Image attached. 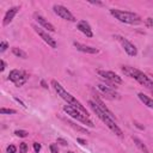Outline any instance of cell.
Instances as JSON below:
<instances>
[{
	"label": "cell",
	"instance_id": "1",
	"mask_svg": "<svg viewBox=\"0 0 153 153\" xmlns=\"http://www.w3.org/2000/svg\"><path fill=\"white\" fill-rule=\"evenodd\" d=\"M51 86L54 87V90L56 91V93H57V96H60L63 100H66L67 102V104H69V105H72V106H74V108H76L78 110H80L84 115H86L87 117L90 116L88 115V112H87V110H86V108L74 97V96H72L69 92H67L62 86H61V84L59 82V81H56V80H51Z\"/></svg>",
	"mask_w": 153,
	"mask_h": 153
},
{
	"label": "cell",
	"instance_id": "2",
	"mask_svg": "<svg viewBox=\"0 0 153 153\" xmlns=\"http://www.w3.org/2000/svg\"><path fill=\"white\" fill-rule=\"evenodd\" d=\"M121 69H122V73L123 74H126L127 76H130V78L135 79L140 85H142L146 88L153 91V80L149 76H147L143 72H141V71H139V69H136L134 67H130V66H122Z\"/></svg>",
	"mask_w": 153,
	"mask_h": 153
},
{
	"label": "cell",
	"instance_id": "3",
	"mask_svg": "<svg viewBox=\"0 0 153 153\" xmlns=\"http://www.w3.org/2000/svg\"><path fill=\"white\" fill-rule=\"evenodd\" d=\"M110 14H111L112 17H115V19H117L118 22L124 23V24L137 25V24H141V23H142V18H141L137 13H135V12L111 8V10H110Z\"/></svg>",
	"mask_w": 153,
	"mask_h": 153
},
{
	"label": "cell",
	"instance_id": "4",
	"mask_svg": "<svg viewBox=\"0 0 153 153\" xmlns=\"http://www.w3.org/2000/svg\"><path fill=\"white\" fill-rule=\"evenodd\" d=\"M63 111L67 114V115H69L72 118H74V120H76V121H79V122H81V123H84V124H86V126H88V127H94V124H93V122L86 116V115H84L80 110H78L76 108H74V106H72V105H63Z\"/></svg>",
	"mask_w": 153,
	"mask_h": 153
},
{
	"label": "cell",
	"instance_id": "5",
	"mask_svg": "<svg viewBox=\"0 0 153 153\" xmlns=\"http://www.w3.org/2000/svg\"><path fill=\"white\" fill-rule=\"evenodd\" d=\"M97 73L100 75V78H103L105 80V82L108 84L106 86L111 87V88H117L116 85H121L123 82L122 78L120 75H117L116 73L111 72V71H104V69H98Z\"/></svg>",
	"mask_w": 153,
	"mask_h": 153
},
{
	"label": "cell",
	"instance_id": "6",
	"mask_svg": "<svg viewBox=\"0 0 153 153\" xmlns=\"http://www.w3.org/2000/svg\"><path fill=\"white\" fill-rule=\"evenodd\" d=\"M114 38H116V39L121 43V45L123 47L124 51H126L129 56H136V55H137V48H136L130 41H128L126 37H123V36H121V35H114Z\"/></svg>",
	"mask_w": 153,
	"mask_h": 153
},
{
	"label": "cell",
	"instance_id": "7",
	"mask_svg": "<svg viewBox=\"0 0 153 153\" xmlns=\"http://www.w3.org/2000/svg\"><path fill=\"white\" fill-rule=\"evenodd\" d=\"M53 11H54V13H55L56 16H59L60 18H62V19H65V20H68V22H76V18L72 14V12H71L67 7H65V6H62V5L55 4V5L53 6Z\"/></svg>",
	"mask_w": 153,
	"mask_h": 153
},
{
	"label": "cell",
	"instance_id": "8",
	"mask_svg": "<svg viewBox=\"0 0 153 153\" xmlns=\"http://www.w3.org/2000/svg\"><path fill=\"white\" fill-rule=\"evenodd\" d=\"M33 27V30H35V32L50 47V48H53V49H55V48H57V43H56V41L47 32V31H44L43 29H41V27H38L37 25H33L32 26Z\"/></svg>",
	"mask_w": 153,
	"mask_h": 153
},
{
	"label": "cell",
	"instance_id": "9",
	"mask_svg": "<svg viewBox=\"0 0 153 153\" xmlns=\"http://www.w3.org/2000/svg\"><path fill=\"white\" fill-rule=\"evenodd\" d=\"M98 90L110 99H120L121 98L120 93L115 88H111V87H109L104 84H98Z\"/></svg>",
	"mask_w": 153,
	"mask_h": 153
},
{
	"label": "cell",
	"instance_id": "10",
	"mask_svg": "<svg viewBox=\"0 0 153 153\" xmlns=\"http://www.w3.org/2000/svg\"><path fill=\"white\" fill-rule=\"evenodd\" d=\"M33 18L37 20V23L41 25V26H43L44 29H47L48 31H50V32H55V26L50 23V22H48L41 13H38V12H35L33 13Z\"/></svg>",
	"mask_w": 153,
	"mask_h": 153
},
{
	"label": "cell",
	"instance_id": "11",
	"mask_svg": "<svg viewBox=\"0 0 153 153\" xmlns=\"http://www.w3.org/2000/svg\"><path fill=\"white\" fill-rule=\"evenodd\" d=\"M19 10H20V6H13V7H10L7 11H6V13H5V16H4V20H2V25L4 26H7L12 20H13V18H14V16L19 12Z\"/></svg>",
	"mask_w": 153,
	"mask_h": 153
},
{
	"label": "cell",
	"instance_id": "12",
	"mask_svg": "<svg viewBox=\"0 0 153 153\" xmlns=\"http://www.w3.org/2000/svg\"><path fill=\"white\" fill-rule=\"evenodd\" d=\"M92 100L96 103V105H97V106H98V108H99V109H100V110H102V111H103V112H104L106 116H109L111 120L116 121L115 115H114V114H112V112H111V111L108 109V106H106V105L103 103V100H102V99H100V98H99L97 94H94V96H93V99H92Z\"/></svg>",
	"mask_w": 153,
	"mask_h": 153
},
{
	"label": "cell",
	"instance_id": "13",
	"mask_svg": "<svg viewBox=\"0 0 153 153\" xmlns=\"http://www.w3.org/2000/svg\"><path fill=\"white\" fill-rule=\"evenodd\" d=\"M73 45L76 48V50H79L81 53H86V54H98L99 53V49H97L94 47H91V45H86V44L79 43L76 41L73 42Z\"/></svg>",
	"mask_w": 153,
	"mask_h": 153
},
{
	"label": "cell",
	"instance_id": "14",
	"mask_svg": "<svg viewBox=\"0 0 153 153\" xmlns=\"http://www.w3.org/2000/svg\"><path fill=\"white\" fill-rule=\"evenodd\" d=\"M76 29L80 31V32H82L86 37H93V32H92V29H91V26H90V24L86 22V20H79L78 22V24H76Z\"/></svg>",
	"mask_w": 153,
	"mask_h": 153
},
{
	"label": "cell",
	"instance_id": "15",
	"mask_svg": "<svg viewBox=\"0 0 153 153\" xmlns=\"http://www.w3.org/2000/svg\"><path fill=\"white\" fill-rule=\"evenodd\" d=\"M25 73H26V72L20 71V69H12V71L8 73V80L12 81L13 84H16Z\"/></svg>",
	"mask_w": 153,
	"mask_h": 153
},
{
	"label": "cell",
	"instance_id": "16",
	"mask_svg": "<svg viewBox=\"0 0 153 153\" xmlns=\"http://www.w3.org/2000/svg\"><path fill=\"white\" fill-rule=\"evenodd\" d=\"M137 97H139V99L143 103V105H146V106L153 109V99H152L151 97L146 96V94L142 93V92H139V93H137Z\"/></svg>",
	"mask_w": 153,
	"mask_h": 153
},
{
	"label": "cell",
	"instance_id": "17",
	"mask_svg": "<svg viewBox=\"0 0 153 153\" xmlns=\"http://www.w3.org/2000/svg\"><path fill=\"white\" fill-rule=\"evenodd\" d=\"M63 121H65L69 127H72L74 130H76V131H80V133H84V134H90L86 128L80 127L79 124H76V123H74V122H72V121H69V120H67V118H63Z\"/></svg>",
	"mask_w": 153,
	"mask_h": 153
},
{
	"label": "cell",
	"instance_id": "18",
	"mask_svg": "<svg viewBox=\"0 0 153 153\" xmlns=\"http://www.w3.org/2000/svg\"><path fill=\"white\" fill-rule=\"evenodd\" d=\"M131 139H133V141H134V143L137 146V148L141 151V152H143V153H149V151H148V148L146 147V145L137 137V136H135V135H133L131 136Z\"/></svg>",
	"mask_w": 153,
	"mask_h": 153
},
{
	"label": "cell",
	"instance_id": "19",
	"mask_svg": "<svg viewBox=\"0 0 153 153\" xmlns=\"http://www.w3.org/2000/svg\"><path fill=\"white\" fill-rule=\"evenodd\" d=\"M12 53H13V55H16L17 57H20V59H26L27 57V54L24 50H22L20 48H17V47L12 48Z\"/></svg>",
	"mask_w": 153,
	"mask_h": 153
},
{
	"label": "cell",
	"instance_id": "20",
	"mask_svg": "<svg viewBox=\"0 0 153 153\" xmlns=\"http://www.w3.org/2000/svg\"><path fill=\"white\" fill-rule=\"evenodd\" d=\"M27 79H29V74H27V73H25V74H24V75H23V76H22V78H20V79L14 84V85H16L17 87H20V86H23V85L27 81Z\"/></svg>",
	"mask_w": 153,
	"mask_h": 153
},
{
	"label": "cell",
	"instance_id": "21",
	"mask_svg": "<svg viewBox=\"0 0 153 153\" xmlns=\"http://www.w3.org/2000/svg\"><path fill=\"white\" fill-rule=\"evenodd\" d=\"M0 114H1V115H14V114H17V111H16L14 109L1 108V109H0Z\"/></svg>",
	"mask_w": 153,
	"mask_h": 153
},
{
	"label": "cell",
	"instance_id": "22",
	"mask_svg": "<svg viewBox=\"0 0 153 153\" xmlns=\"http://www.w3.org/2000/svg\"><path fill=\"white\" fill-rule=\"evenodd\" d=\"M14 135L18 137H26L29 135V133L26 130H23V129H17V130H14Z\"/></svg>",
	"mask_w": 153,
	"mask_h": 153
},
{
	"label": "cell",
	"instance_id": "23",
	"mask_svg": "<svg viewBox=\"0 0 153 153\" xmlns=\"http://www.w3.org/2000/svg\"><path fill=\"white\" fill-rule=\"evenodd\" d=\"M27 149H29V147H27L26 142H20L19 143V153H26Z\"/></svg>",
	"mask_w": 153,
	"mask_h": 153
},
{
	"label": "cell",
	"instance_id": "24",
	"mask_svg": "<svg viewBox=\"0 0 153 153\" xmlns=\"http://www.w3.org/2000/svg\"><path fill=\"white\" fill-rule=\"evenodd\" d=\"M7 48H8V43L6 41H1L0 42V53H4Z\"/></svg>",
	"mask_w": 153,
	"mask_h": 153
},
{
	"label": "cell",
	"instance_id": "25",
	"mask_svg": "<svg viewBox=\"0 0 153 153\" xmlns=\"http://www.w3.org/2000/svg\"><path fill=\"white\" fill-rule=\"evenodd\" d=\"M6 152L7 153H17V147L14 145H8L6 148Z\"/></svg>",
	"mask_w": 153,
	"mask_h": 153
},
{
	"label": "cell",
	"instance_id": "26",
	"mask_svg": "<svg viewBox=\"0 0 153 153\" xmlns=\"http://www.w3.org/2000/svg\"><path fill=\"white\" fill-rule=\"evenodd\" d=\"M145 25H146L147 27H153V18H151V17L146 18V19H145Z\"/></svg>",
	"mask_w": 153,
	"mask_h": 153
},
{
	"label": "cell",
	"instance_id": "27",
	"mask_svg": "<svg viewBox=\"0 0 153 153\" xmlns=\"http://www.w3.org/2000/svg\"><path fill=\"white\" fill-rule=\"evenodd\" d=\"M56 142H57V143H60V145H62V146H68V141H67V140H65V139H62V137H57Z\"/></svg>",
	"mask_w": 153,
	"mask_h": 153
},
{
	"label": "cell",
	"instance_id": "28",
	"mask_svg": "<svg viewBox=\"0 0 153 153\" xmlns=\"http://www.w3.org/2000/svg\"><path fill=\"white\" fill-rule=\"evenodd\" d=\"M49 148H50V152H51V153H59V148H57V145H55V143H51V145L49 146Z\"/></svg>",
	"mask_w": 153,
	"mask_h": 153
},
{
	"label": "cell",
	"instance_id": "29",
	"mask_svg": "<svg viewBox=\"0 0 153 153\" xmlns=\"http://www.w3.org/2000/svg\"><path fill=\"white\" fill-rule=\"evenodd\" d=\"M41 148H42L41 143H38V142H33V151H35L36 153H39Z\"/></svg>",
	"mask_w": 153,
	"mask_h": 153
},
{
	"label": "cell",
	"instance_id": "30",
	"mask_svg": "<svg viewBox=\"0 0 153 153\" xmlns=\"http://www.w3.org/2000/svg\"><path fill=\"white\" fill-rule=\"evenodd\" d=\"M5 68H6V62L1 59V60H0V72H4Z\"/></svg>",
	"mask_w": 153,
	"mask_h": 153
},
{
	"label": "cell",
	"instance_id": "31",
	"mask_svg": "<svg viewBox=\"0 0 153 153\" xmlns=\"http://www.w3.org/2000/svg\"><path fill=\"white\" fill-rule=\"evenodd\" d=\"M14 100H16V102H18V103H19V104H20V105H22V106L24 108V109H26V108H27V106L25 105V103H24V102H23L22 99H19L18 97H14Z\"/></svg>",
	"mask_w": 153,
	"mask_h": 153
},
{
	"label": "cell",
	"instance_id": "32",
	"mask_svg": "<svg viewBox=\"0 0 153 153\" xmlns=\"http://www.w3.org/2000/svg\"><path fill=\"white\" fill-rule=\"evenodd\" d=\"M88 2L92 4V5H98V6H103V5H104L102 1H97V0H96V1H94V0H88Z\"/></svg>",
	"mask_w": 153,
	"mask_h": 153
},
{
	"label": "cell",
	"instance_id": "33",
	"mask_svg": "<svg viewBox=\"0 0 153 153\" xmlns=\"http://www.w3.org/2000/svg\"><path fill=\"white\" fill-rule=\"evenodd\" d=\"M76 142H79L80 145H82V146H85L87 142H86V140H84V139H81V137H78L76 139Z\"/></svg>",
	"mask_w": 153,
	"mask_h": 153
},
{
	"label": "cell",
	"instance_id": "34",
	"mask_svg": "<svg viewBox=\"0 0 153 153\" xmlns=\"http://www.w3.org/2000/svg\"><path fill=\"white\" fill-rule=\"evenodd\" d=\"M41 85H42L43 88H48V85H47V82L44 80H41Z\"/></svg>",
	"mask_w": 153,
	"mask_h": 153
},
{
	"label": "cell",
	"instance_id": "35",
	"mask_svg": "<svg viewBox=\"0 0 153 153\" xmlns=\"http://www.w3.org/2000/svg\"><path fill=\"white\" fill-rule=\"evenodd\" d=\"M67 153H73V152H67Z\"/></svg>",
	"mask_w": 153,
	"mask_h": 153
}]
</instances>
